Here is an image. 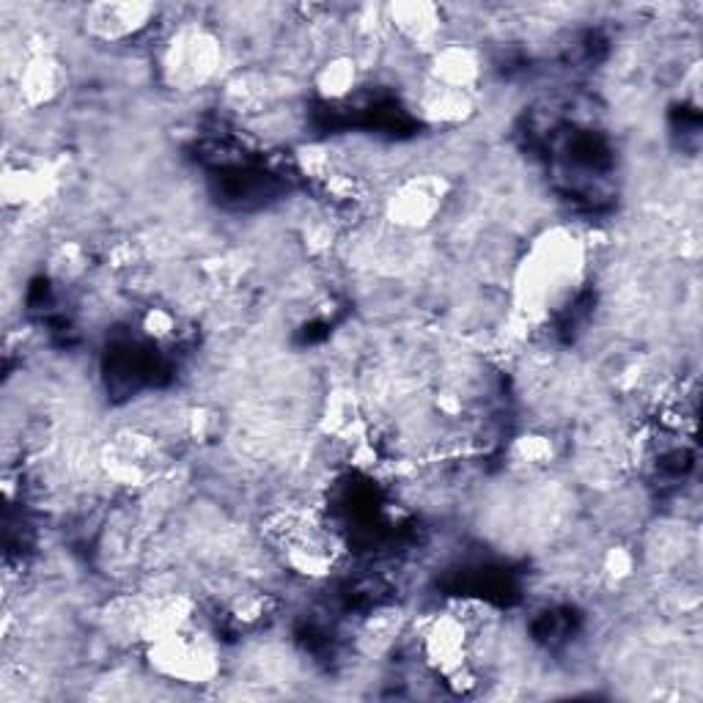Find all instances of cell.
<instances>
[{
    "label": "cell",
    "mask_w": 703,
    "mask_h": 703,
    "mask_svg": "<svg viewBox=\"0 0 703 703\" xmlns=\"http://www.w3.org/2000/svg\"><path fill=\"white\" fill-rule=\"evenodd\" d=\"M149 6H93L91 22L105 39H119L140 31L149 22Z\"/></svg>",
    "instance_id": "6da1fadb"
}]
</instances>
